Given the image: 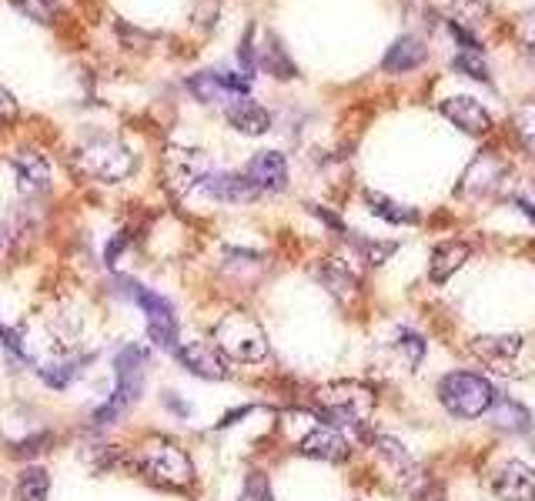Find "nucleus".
I'll use <instances>...</instances> for the list:
<instances>
[{"label":"nucleus","instance_id":"obj_1","mask_svg":"<svg viewBox=\"0 0 535 501\" xmlns=\"http://www.w3.org/2000/svg\"><path fill=\"white\" fill-rule=\"evenodd\" d=\"M144 368H148V351H144L141 345H124L118 355H114V395L91 415L94 428L114 425V421L124 418V411L141 398Z\"/></svg>","mask_w":535,"mask_h":501},{"label":"nucleus","instance_id":"obj_2","mask_svg":"<svg viewBox=\"0 0 535 501\" xmlns=\"http://www.w3.org/2000/svg\"><path fill=\"white\" fill-rule=\"evenodd\" d=\"M71 167L87 181L121 184V181H128L134 174V167H138V154L121 141L97 137V141H87L77 147L71 154Z\"/></svg>","mask_w":535,"mask_h":501},{"label":"nucleus","instance_id":"obj_3","mask_svg":"<svg viewBox=\"0 0 535 501\" xmlns=\"http://www.w3.org/2000/svg\"><path fill=\"white\" fill-rule=\"evenodd\" d=\"M315 401L332 428L365 431L375 411V391L362 385V381H332V385L318 388Z\"/></svg>","mask_w":535,"mask_h":501},{"label":"nucleus","instance_id":"obj_4","mask_svg":"<svg viewBox=\"0 0 535 501\" xmlns=\"http://www.w3.org/2000/svg\"><path fill=\"white\" fill-rule=\"evenodd\" d=\"M214 345L225 358L241 361V365H258L271 355L265 328L248 311H228L214 324Z\"/></svg>","mask_w":535,"mask_h":501},{"label":"nucleus","instance_id":"obj_5","mask_svg":"<svg viewBox=\"0 0 535 501\" xmlns=\"http://www.w3.org/2000/svg\"><path fill=\"white\" fill-rule=\"evenodd\" d=\"M138 468H141V475L158 488L184 491L194 485V465H191L188 451L171 438H151L148 445L141 448Z\"/></svg>","mask_w":535,"mask_h":501},{"label":"nucleus","instance_id":"obj_6","mask_svg":"<svg viewBox=\"0 0 535 501\" xmlns=\"http://www.w3.org/2000/svg\"><path fill=\"white\" fill-rule=\"evenodd\" d=\"M495 388L489 378L472 371H452L439 381V401L455 418H482L495 405Z\"/></svg>","mask_w":535,"mask_h":501},{"label":"nucleus","instance_id":"obj_7","mask_svg":"<svg viewBox=\"0 0 535 501\" xmlns=\"http://www.w3.org/2000/svg\"><path fill=\"white\" fill-rule=\"evenodd\" d=\"M208 178V157L198 147H181L171 144L161 157V181L174 198H184L188 191L201 188V181Z\"/></svg>","mask_w":535,"mask_h":501},{"label":"nucleus","instance_id":"obj_8","mask_svg":"<svg viewBox=\"0 0 535 501\" xmlns=\"http://www.w3.org/2000/svg\"><path fill=\"white\" fill-rule=\"evenodd\" d=\"M121 284L128 288V294L141 304V311L148 314V338L158 348H178V314H174V304L164 298V294L141 288L138 281L121 278Z\"/></svg>","mask_w":535,"mask_h":501},{"label":"nucleus","instance_id":"obj_9","mask_svg":"<svg viewBox=\"0 0 535 501\" xmlns=\"http://www.w3.org/2000/svg\"><path fill=\"white\" fill-rule=\"evenodd\" d=\"M472 355L495 375H519L522 338L519 334H482L472 341Z\"/></svg>","mask_w":535,"mask_h":501},{"label":"nucleus","instance_id":"obj_10","mask_svg":"<svg viewBox=\"0 0 535 501\" xmlns=\"http://www.w3.org/2000/svg\"><path fill=\"white\" fill-rule=\"evenodd\" d=\"M188 87L194 91V97L201 101H238V97H248L251 87V74H228V71H204L194 74Z\"/></svg>","mask_w":535,"mask_h":501},{"label":"nucleus","instance_id":"obj_11","mask_svg":"<svg viewBox=\"0 0 535 501\" xmlns=\"http://www.w3.org/2000/svg\"><path fill=\"white\" fill-rule=\"evenodd\" d=\"M298 451L305 458L332 461V465H338V461H345L348 455H352V445H348V438L338 428L318 425V421H315V425H308L305 435L298 438Z\"/></svg>","mask_w":535,"mask_h":501},{"label":"nucleus","instance_id":"obj_12","mask_svg":"<svg viewBox=\"0 0 535 501\" xmlns=\"http://www.w3.org/2000/svg\"><path fill=\"white\" fill-rule=\"evenodd\" d=\"M174 355L191 375H198L204 381H225L228 378V358L221 355L218 345L211 341H188V345L174 348Z\"/></svg>","mask_w":535,"mask_h":501},{"label":"nucleus","instance_id":"obj_13","mask_svg":"<svg viewBox=\"0 0 535 501\" xmlns=\"http://www.w3.org/2000/svg\"><path fill=\"white\" fill-rule=\"evenodd\" d=\"M442 114L449 117L455 127H462L465 134H489L492 131V117L489 111L469 94H455L442 101Z\"/></svg>","mask_w":535,"mask_h":501},{"label":"nucleus","instance_id":"obj_14","mask_svg":"<svg viewBox=\"0 0 535 501\" xmlns=\"http://www.w3.org/2000/svg\"><path fill=\"white\" fill-rule=\"evenodd\" d=\"M245 178L255 184V191H281L288 184V161L278 151H261L248 161Z\"/></svg>","mask_w":535,"mask_h":501},{"label":"nucleus","instance_id":"obj_15","mask_svg":"<svg viewBox=\"0 0 535 501\" xmlns=\"http://www.w3.org/2000/svg\"><path fill=\"white\" fill-rule=\"evenodd\" d=\"M14 178L21 194H44L51 188V161L41 151H21L14 154Z\"/></svg>","mask_w":535,"mask_h":501},{"label":"nucleus","instance_id":"obj_16","mask_svg":"<svg viewBox=\"0 0 535 501\" xmlns=\"http://www.w3.org/2000/svg\"><path fill=\"white\" fill-rule=\"evenodd\" d=\"M492 488L502 501H535V471L525 461H509L495 475Z\"/></svg>","mask_w":535,"mask_h":501},{"label":"nucleus","instance_id":"obj_17","mask_svg":"<svg viewBox=\"0 0 535 501\" xmlns=\"http://www.w3.org/2000/svg\"><path fill=\"white\" fill-rule=\"evenodd\" d=\"M505 178V164L495 154H479L462 174V194H492Z\"/></svg>","mask_w":535,"mask_h":501},{"label":"nucleus","instance_id":"obj_18","mask_svg":"<svg viewBox=\"0 0 535 501\" xmlns=\"http://www.w3.org/2000/svg\"><path fill=\"white\" fill-rule=\"evenodd\" d=\"M201 191L211 194L214 201H228V204H248L258 198L255 184L245 174H208L201 181Z\"/></svg>","mask_w":535,"mask_h":501},{"label":"nucleus","instance_id":"obj_19","mask_svg":"<svg viewBox=\"0 0 535 501\" xmlns=\"http://www.w3.org/2000/svg\"><path fill=\"white\" fill-rule=\"evenodd\" d=\"M228 124L235 127L238 134L258 137V134H265L271 127V114L261 104L248 101V97H238V101L228 104Z\"/></svg>","mask_w":535,"mask_h":501},{"label":"nucleus","instance_id":"obj_20","mask_svg":"<svg viewBox=\"0 0 535 501\" xmlns=\"http://www.w3.org/2000/svg\"><path fill=\"white\" fill-rule=\"evenodd\" d=\"M472 248L465 241H445L439 244V248L432 251V261H428V278H432L435 284L449 281L455 271L462 268L465 261H469Z\"/></svg>","mask_w":535,"mask_h":501},{"label":"nucleus","instance_id":"obj_21","mask_svg":"<svg viewBox=\"0 0 535 501\" xmlns=\"http://www.w3.org/2000/svg\"><path fill=\"white\" fill-rule=\"evenodd\" d=\"M372 448L385 458V465L392 468L398 478L408 481V485H412V481L422 475V471H418V465H415V458L408 455L402 441H395V438H388V435H375L372 438Z\"/></svg>","mask_w":535,"mask_h":501},{"label":"nucleus","instance_id":"obj_22","mask_svg":"<svg viewBox=\"0 0 535 501\" xmlns=\"http://www.w3.org/2000/svg\"><path fill=\"white\" fill-rule=\"evenodd\" d=\"M425 54L428 51L422 47V41H415V37H398V41L388 47L382 67L388 74H408V71H415L418 64H425Z\"/></svg>","mask_w":535,"mask_h":501},{"label":"nucleus","instance_id":"obj_23","mask_svg":"<svg viewBox=\"0 0 535 501\" xmlns=\"http://www.w3.org/2000/svg\"><path fill=\"white\" fill-rule=\"evenodd\" d=\"M318 278H321V284H325L328 291L335 294V298H342V301L355 298V294H358V274L348 268L342 258H328L318 268Z\"/></svg>","mask_w":535,"mask_h":501},{"label":"nucleus","instance_id":"obj_24","mask_svg":"<svg viewBox=\"0 0 535 501\" xmlns=\"http://www.w3.org/2000/svg\"><path fill=\"white\" fill-rule=\"evenodd\" d=\"M255 64L261 67L265 74L271 77H278V81H291L298 71H295V64L288 61V54H285V47L278 44V37H265V47H258V57H255Z\"/></svg>","mask_w":535,"mask_h":501},{"label":"nucleus","instance_id":"obj_25","mask_svg":"<svg viewBox=\"0 0 535 501\" xmlns=\"http://www.w3.org/2000/svg\"><path fill=\"white\" fill-rule=\"evenodd\" d=\"M365 204H368V211H372L375 218H382L388 224H418V211L415 208L398 204V201L385 198V194H378V191H365Z\"/></svg>","mask_w":535,"mask_h":501},{"label":"nucleus","instance_id":"obj_26","mask_svg":"<svg viewBox=\"0 0 535 501\" xmlns=\"http://www.w3.org/2000/svg\"><path fill=\"white\" fill-rule=\"evenodd\" d=\"M492 421L499 425L502 431H515V435H525V431L532 428V415L529 408H522L519 401H509V398H495V405L489 408Z\"/></svg>","mask_w":535,"mask_h":501},{"label":"nucleus","instance_id":"obj_27","mask_svg":"<svg viewBox=\"0 0 535 501\" xmlns=\"http://www.w3.org/2000/svg\"><path fill=\"white\" fill-rule=\"evenodd\" d=\"M51 495V475L44 468H27L17 478V498L21 501H47Z\"/></svg>","mask_w":535,"mask_h":501},{"label":"nucleus","instance_id":"obj_28","mask_svg":"<svg viewBox=\"0 0 535 501\" xmlns=\"http://www.w3.org/2000/svg\"><path fill=\"white\" fill-rule=\"evenodd\" d=\"M392 351L398 355V361L405 365V371H415L425 358V341L418 338L415 331H398L392 341Z\"/></svg>","mask_w":535,"mask_h":501},{"label":"nucleus","instance_id":"obj_29","mask_svg":"<svg viewBox=\"0 0 535 501\" xmlns=\"http://www.w3.org/2000/svg\"><path fill=\"white\" fill-rule=\"evenodd\" d=\"M345 238L355 241L358 254H362L368 264H385V261L398 251L395 241H368V238H358V234H352V231H345Z\"/></svg>","mask_w":535,"mask_h":501},{"label":"nucleus","instance_id":"obj_30","mask_svg":"<svg viewBox=\"0 0 535 501\" xmlns=\"http://www.w3.org/2000/svg\"><path fill=\"white\" fill-rule=\"evenodd\" d=\"M11 4L37 24H54V17H57L54 0H11Z\"/></svg>","mask_w":535,"mask_h":501},{"label":"nucleus","instance_id":"obj_31","mask_svg":"<svg viewBox=\"0 0 535 501\" xmlns=\"http://www.w3.org/2000/svg\"><path fill=\"white\" fill-rule=\"evenodd\" d=\"M238 501H275V495H271V481L265 471H251V475L245 478V488H241Z\"/></svg>","mask_w":535,"mask_h":501},{"label":"nucleus","instance_id":"obj_32","mask_svg":"<svg viewBox=\"0 0 535 501\" xmlns=\"http://www.w3.org/2000/svg\"><path fill=\"white\" fill-rule=\"evenodd\" d=\"M81 375V365L77 361H64V365H51V368H41V381L44 385H51V388H67L71 381Z\"/></svg>","mask_w":535,"mask_h":501},{"label":"nucleus","instance_id":"obj_33","mask_svg":"<svg viewBox=\"0 0 535 501\" xmlns=\"http://www.w3.org/2000/svg\"><path fill=\"white\" fill-rule=\"evenodd\" d=\"M452 67H455V71H462L465 77H472V81H489V64L482 61V54L465 51V54L455 57Z\"/></svg>","mask_w":535,"mask_h":501},{"label":"nucleus","instance_id":"obj_34","mask_svg":"<svg viewBox=\"0 0 535 501\" xmlns=\"http://www.w3.org/2000/svg\"><path fill=\"white\" fill-rule=\"evenodd\" d=\"M515 131L525 141L529 151H535V104H525L519 114H515Z\"/></svg>","mask_w":535,"mask_h":501},{"label":"nucleus","instance_id":"obj_35","mask_svg":"<svg viewBox=\"0 0 535 501\" xmlns=\"http://www.w3.org/2000/svg\"><path fill=\"white\" fill-rule=\"evenodd\" d=\"M51 445V435H34V438H27L21 441V445H14V455L17 458H31V455H41V451Z\"/></svg>","mask_w":535,"mask_h":501},{"label":"nucleus","instance_id":"obj_36","mask_svg":"<svg viewBox=\"0 0 535 501\" xmlns=\"http://www.w3.org/2000/svg\"><path fill=\"white\" fill-rule=\"evenodd\" d=\"M0 341H4V348H11L17 358L27 361V348H24L21 331H14V328H7V324H0Z\"/></svg>","mask_w":535,"mask_h":501},{"label":"nucleus","instance_id":"obj_37","mask_svg":"<svg viewBox=\"0 0 535 501\" xmlns=\"http://www.w3.org/2000/svg\"><path fill=\"white\" fill-rule=\"evenodd\" d=\"M14 117H17V101H14V94L0 84V121H14Z\"/></svg>","mask_w":535,"mask_h":501},{"label":"nucleus","instance_id":"obj_38","mask_svg":"<svg viewBox=\"0 0 535 501\" xmlns=\"http://www.w3.org/2000/svg\"><path fill=\"white\" fill-rule=\"evenodd\" d=\"M449 31H452V37H455V41H459V44L465 47V51L479 54V41H475V37H472L469 31H465V27H459L455 21H449Z\"/></svg>","mask_w":535,"mask_h":501},{"label":"nucleus","instance_id":"obj_39","mask_svg":"<svg viewBox=\"0 0 535 501\" xmlns=\"http://www.w3.org/2000/svg\"><path fill=\"white\" fill-rule=\"evenodd\" d=\"M522 41L529 47H535V11H529L522 17Z\"/></svg>","mask_w":535,"mask_h":501},{"label":"nucleus","instance_id":"obj_40","mask_svg":"<svg viewBox=\"0 0 535 501\" xmlns=\"http://www.w3.org/2000/svg\"><path fill=\"white\" fill-rule=\"evenodd\" d=\"M124 244H128V234H118V238H114L111 244H107V254H104V258H107V264H118V251L124 248Z\"/></svg>","mask_w":535,"mask_h":501},{"label":"nucleus","instance_id":"obj_41","mask_svg":"<svg viewBox=\"0 0 535 501\" xmlns=\"http://www.w3.org/2000/svg\"><path fill=\"white\" fill-rule=\"evenodd\" d=\"M164 405H168L171 411H178V415H181V418H188V415H191V405H188V401L174 398V395H171V391H164Z\"/></svg>","mask_w":535,"mask_h":501},{"label":"nucleus","instance_id":"obj_42","mask_svg":"<svg viewBox=\"0 0 535 501\" xmlns=\"http://www.w3.org/2000/svg\"><path fill=\"white\" fill-rule=\"evenodd\" d=\"M11 244H14V234H11V228H7L4 221H0V258H7V251H11Z\"/></svg>","mask_w":535,"mask_h":501},{"label":"nucleus","instance_id":"obj_43","mask_svg":"<svg viewBox=\"0 0 535 501\" xmlns=\"http://www.w3.org/2000/svg\"><path fill=\"white\" fill-rule=\"evenodd\" d=\"M248 411H251V408H235V411H228V415L218 421V428H228V425H235V421H238V418H245Z\"/></svg>","mask_w":535,"mask_h":501},{"label":"nucleus","instance_id":"obj_44","mask_svg":"<svg viewBox=\"0 0 535 501\" xmlns=\"http://www.w3.org/2000/svg\"><path fill=\"white\" fill-rule=\"evenodd\" d=\"M519 208H522L525 218H529V221L535 224V204H532V201H525V198H519Z\"/></svg>","mask_w":535,"mask_h":501},{"label":"nucleus","instance_id":"obj_45","mask_svg":"<svg viewBox=\"0 0 535 501\" xmlns=\"http://www.w3.org/2000/svg\"><path fill=\"white\" fill-rule=\"evenodd\" d=\"M0 495H4V478H0Z\"/></svg>","mask_w":535,"mask_h":501},{"label":"nucleus","instance_id":"obj_46","mask_svg":"<svg viewBox=\"0 0 535 501\" xmlns=\"http://www.w3.org/2000/svg\"><path fill=\"white\" fill-rule=\"evenodd\" d=\"M465 4H479V0H465Z\"/></svg>","mask_w":535,"mask_h":501}]
</instances>
